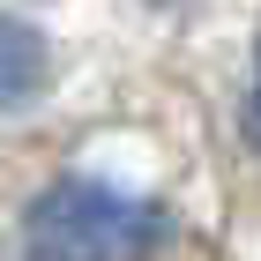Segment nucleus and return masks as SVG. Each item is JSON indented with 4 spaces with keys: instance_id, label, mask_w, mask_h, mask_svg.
<instances>
[{
    "instance_id": "1",
    "label": "nucleus",
    "mask_w": 261,
    "mask_h": 261,
    "mask_svg": "<svg viewBox=\"0 0 261 261\" xmlns=\"http://www.w3.org/2000/svg\"><path fill=\"white\" fill-rule=\"evenodd\" d=\"M164 224L149 201L105 179H60L30 209V254L38 261H135Z\"/></svg>"
},
{
    "instance_id": "2",
    "label": "nucleus",
    "mask_w": 261,
    "mask_h": 261,
    "mask_svg": "<svg viewBox=\"0 0 261 261\" xmlns=\"http://www.w3.org/2000/svg\"><path fill=\"white\" fill-rule=\"evenodd\" d=\"M45 67H53V45L30 30V22L0 15V112H15L45 90Z\"/></svg>"
}]
</instances>
